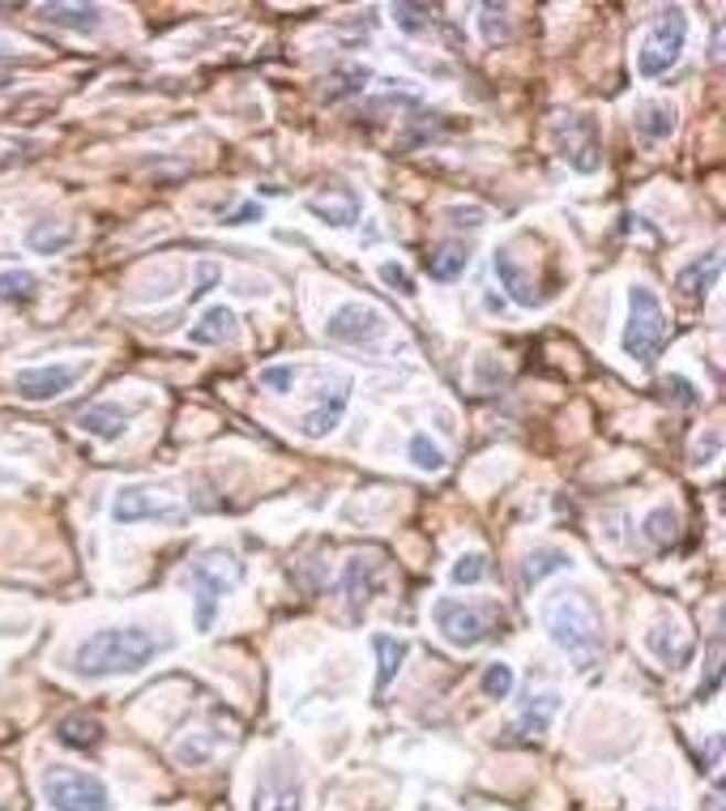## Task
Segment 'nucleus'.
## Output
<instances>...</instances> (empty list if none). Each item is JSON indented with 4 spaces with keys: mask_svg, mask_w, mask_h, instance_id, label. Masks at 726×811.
Segmentation results:
<instances>
[{
    "mask_svg": "<svg viewBox=\"0 0 726 811\" xmlns=\"http://www.w3.org/2000/svg\"><path fill=\"white\" fill-rule=\"evenodd\" d=\"M86 367L90 363H47V367H22L18 376H13V390L18 397H26V402H52V397H61L68 393L82 376H86Z\"/></svg>",
    "mask_w": 726,
    "mask_h": 811,
    "instance_id": "obj_10",
    "label": "nucleus"
},
{
    "mask_svg": "<svg viewBox=\"0 0 726 811\" xmlns=\"http://www.w3.org/2000/svg\"><path fill=\"white\" fill-rule=\"evenodd\" d=\"M675 107L671 103H641L637 107V141L641 146H659L675 132Z\"/></svg>",
    "mask_w": 726,
    "mask_h": 811,
    "instance_id": "obj_20",
    "label": "nucleus"
},
{
    "mask_svg": "<svg viewBox=\"0 0 726 811\" xmlns=\"http://www.w3.org/2000/svg\"><path fill=\"white\" fill-rule=\"evenodd\" d=\"M372 589H376V559L372 555H351L346 568H342V598H346L351 616H363Z\"/></svg>",
    "mask_w": 726,
    "mask_h": 811,
    "instance_id": "obj_16",
    "label": "nucleus"
},
{
    "mask_svg": "<svg viewBox=\"0 0 726 811\" xmlns=\"http://www.w3.org/2000/svg\"><path fill=\"white\" fill-rule=\"evenodd\" d=\"M111 517L120 525H137V521H184L189 504L171 483H132L120 487L111 500Z\"/></svg>",
    "mask_w": 726,
    "mask_h": 811,
    "instance_id": "obj_6",
    "label": "nucleus"
},
{
    "mask_svg": "<svg viewBox=\"0 0 726 811\" xmlns=\"http://www.w3.org/2000/svg\"><path fill=\"white\" fill-rule=\"evenodd\" d=\"M325 333H330L338 346H355V351H381L385 333H389V321L385 312H376L372 303H342L325 321Z\"/></svg>",
    "mask_w": 726,
    "mask_h": 811,
    "instance_id": "obj_8",
    "label": "nucleus"
},
{
    "mask_svg": "<svg viewBox=\"0 0 726 811\" xmlns=\"http://www.w3.org/2000/svg\"><path fill=\"white\" fill-rule=\"evenodd\" d=\"M214 282H218V269H214V265H201V282H197V291H189V303H197Z\"/></svg>",
    "mask_w": 726,
    "mask_h": 811,
    "instance_id": "obj_42",
    "label": "nucleus"
},
{
    "mask_svg": "<svg viewBox=\"0 0 726 811\" xmlns=\"http://www.w3.org/2000/svg\"><path fill=\"white\" fill-rule=\"evenodd\" d=\"M705 811H723V786H714V790H709V799H705Z\"/></svg>",
    "mask_w": 726,
    "mask_h": 811,
    "instance_id": "obj_43",
    "label": "nucleus"
},
{
    "mask_svg": "<svg viewBox=\"0 0 726 811\" xmlns=\"http://www.w3.org/2000/svg\"><path fill=\"white\" fill-rule=\"evenodd\" d=\"M483 573H488V555L470 552V555H462V559H453V573H449V581H453V585H479V581H483Z\"/></svg>",
    "mask_w": 726,
    "mask_h": 811,
    "instance_id": "obj_32",
    "label": "nucleus"
},
{
    "mask_svg": "<svg viewBox=\"0 0 726 811\" xmlns=\"http://www.w3.org/2000/svg\"><path fill=\"white\" fill-rule=\"evenodd\" d=\"M645 538H650V543H675V538H680V517H675V509H666V504H662V509H654V513H650V517H645Z\"/></svg>",
    "mask_w": 726,
    "mask_h": 811,
    "instance_id": "obj_30",
    "label": "nucleus"
},
{
    "mask_svg": "<svg viewBox=\"0 0 726 811\" xmlns=\"http://www.w3.org/2000/svg\"><path fill=\"white\" fill-rule=\"evenodd\" d=\"M0 811H4V808H0Z\"/></svg>",
    "mask_w": 726,
    "mask_h": 811,
    "instance_id": "obj_44",
    "label": "nucleus"
},
{
    "mask_svg": "<svg viewBox=\"0 0 726 811\" xmlns=\"http://www.w3.org/2000/svg\"><path fill=\"white\" fill-rule=\"evenodd\" d=\"M381 282H385V287H397V291H410V278H406V269H402L397 260H385V265H381Z\"/></svg>",
    "mask_w": 726,
    "mask_h": 811,
    "instance_id": "obj_40",
    "label": "nucleus"
},
{
    "mask_svg": "<svg viewBox=\"0 0 726 811\" xmlns=\"http://www.w3.org/2000/svg\"><path fill=\"white\" fill-rule=\"evenodd\" d=\"M159 641L150 628L120 623V628H99L95 637H86L73 649L68 666L77 680H116V675H137L141 666H150L159 658Z\"/></svg>",
    "mask_w": 726,
    "mask_h": 811,
    "instance_id": "obj_1",
    "label": "nucleus"
},
{
    "mask_svg": "<svg viewBox=\"0 0 726 811\" xmlns=\"http://www.w3.org/2000/svg\"><path fill=\"white\" fill-rule=\"evenodd\" d=\"M68 244H73V231L47 235V227H34L31 235H26V248H31V253H43V257H52V253H65Z\"/></svg>",
    "mask_w": 726,
    "mask_h": 811,
    "instance_id": "obj_35",
    "label": "nucleus"
},
{
    "mask_svg": "<svg viewBox=\"0 0 726 811\" xmlns=\"http://www.w3.org/2000/svg\"><path fill=\"white\" fill-rule=\"evenodd\" d=\"M431 619H436V628H440V637L449 645L474 649L500 628V607L492 598H474V602H466V598H436Z\"/></svg>",
    "mask_w": 726,
    "mask_h": 811,
    "instance_id": "obj_4",
    "label": "nucleus"
},
{
    "mask_svg": "<svg viewBox=\"0 0 726 811\" xmlns=\"http://www.w3.org/2000/svg\"><path fill=\"white\" fill-rule=\"evenodd\" d=\"M389 18H394V26L402 34L428 31V9H424V4H394V9H389Z\"/></svg>",
    "mask_w": 726,
    "mask_h": 811,
    "instance_id": "obj_34",
    "label": "nucleus"
},
{
    "mask_svg": "<svg viewBox=\"0 0 726 811\" xmlns=\"http://www.w3.org/2000/svg\"><path fill=\"white\" fill-rule=\"evenodd\" d=\"M671 342V324H666V312H662L659 295L650 291L645 282H637L628 291V324H624V351L641 367H654Z\"/></svg>",
    "mask_w": 726,
    "mask_h": 811,
    "instance_id": "obj_3",
    "label": "nucleus"
},
{
    "mask_svg": "<svg viewBox=\"0 0 726 811\" xmlns=\"http://www.w3.org/2000/svg\"><path fill=\"white\" fill-rule=\"evenodd\" d=\"M189 585L197 589V628L210 632L218 616V598L239 585V564L227 552H205L189 564Z\"/></svg>",
    "mask_w": 726,
    "mask_h": 811,
    "instance_id": "obj_7",
    "label": "nucleus"
},
{
    "mask_svg": "<svg viewBox=\"0 0 726 811\" xmlns=\"http://www.w3.org/2000/svg\"><path fill=\"white\" fill-rule=\"evenodd\" d=\"M372 649H376V696H385L389 683L397 680V671H402V662H406V653H410V641L389 637V632H376Z\"/></svg>",
    "mask_w": 726,
    "mask_h": 811,
    "instance_id": "obj_19",
    "label": "nucleus"
},
{
    "mask_svg": "<svg viewBox=\"0 0 726 811\" xmlns=\"http://www.w3.org/2000/svg\"><path fill=\"white\" fill-rule=\"evenodd\" d=\"M718 260H723V248H709V257L705 260L696 257L693 265H684V269H680V278H675L680 295H684V299H701L705 287L718 278Z\"/></svg>",
    "mask_w": 726,
    "mask_h": 811,
    "instance_id": "obj_23",
    "label": "nucleus"
},
{
    "mask_svg": "<svg viewBox=\"0 0 726 811\" xmlns=\"http://www.w3.org/2000/svg\"><path fill=\"white\" fill-rule=\"evenodd\" d=\"M214 756V739L210 735H184L180 744H175V760L180 765H189V769H197Z\"/></svg>",
    "mask_w": 726,
    "mask_h": 811,
    "instance_id": "obj_31",
    "label": "nucleus"
},
{
    "mask_svg": "<svg viewBox=\"0 0 726 811\" xmlns=\"http://www.w3.org/2000/svg\"><path fill=\"white\" fill-rule=\"evenodd\" d=\"M406 453H410V461H415L419 470H428V474L445 470V453L436 449V440H431L428 431H415V436H410V445H406Z\"/></svg>",
    "mask_w": 726,
    "mask_h": 811,
    "instance_id": "obj_29",
    "label": "nucleus"
},
{
    "mask_svg": "<svg viewBox=\"0 0 726 811\" xmlns=\"http://www.w3.org/2000/svg\"><path fill=\"white\" fill-rule=\"evenodd\" d=\"M718 449H723L718 431H705V440H696V449H693V466H705L709 457H718Z\"/></svg>",
    "mask_w": 726,
    "mask_h": 811,
    "instance_id": "obj_39",
    "label": "nucleus"
},
{
    "mask_svg": "<svg viewBox=\"0 0 726 811\" xmlns=\"http://www.w3.org/2000/svg\"><path fill=\"white\" fill-rule=\"evenodd\" d=\"M39 13H43L47 22H56V26H65V31H77V34L99 31V22H103V9H99V4H43Z\"/></svg>",
    "mask_w": 726,
    "mask_h": 811,
    "instance_id": "obj_22",
    "label": "nucleus"
},
{
    "mask_svg": "<svg viewBox=\"0 0 726 811\" xmlns=\"http://www.w3.org/2000/svg\"><path fill=\"white\" fill-rule=\"evenodd\" d=\"M43 794L56 811H107L111 808V794L99 778H86V773H68L56 769L43 781Z\"/></svg>",
    "mask_w": 726,
    "mask_h": 811,
    "instance_id": "obj_9",
    "label": "nucleus"
},
{
    "mask_svg": "<svg viewBox=\"0 0 726 811\" xmlns=\"http://www.w3.org/2000/svg\"><path fill=\"white\" fill-rule=\"evenodd\" d=\"M77 427L90 431V436H99V440H120L129 431V415L116 402H99V406H90V410L77 415Z\"/></svg>",
    "mask_w": 726,
    "mask_h": 811,
    "instance_id": "obj_21",
    "label": "nucleus"
},
{
    "mask_svg": "<svg viewBox=\"0 0 726 811\" xmlns=\"http://www.w3.org/2000/svg\"><path fill=\"white\" fill-rule=\"evenodd\" d=\"M253 811H303V790L296 778L287 773H269L261 778L257 794H253Z\"/></svg>",
    "mask_w": 726,
    "mask_h": 811,
    "instance_id": "obj_17",
    "label": "nucleus"
},
{
    "mask_svg": "<svg viewBox=\"0 0 726 811\" xmlns=\"http://www.w3.org/2000/svg\"><path fill=\"white\" fill-rule=\"evenodd\" d=\"M684 43H688V13L680 4H666L659 18L650 22L645 39H641L637 73L641 77H662L666 68H675V61L684 56Z\"/></svg>",
    "mask_w": 726,
    "mask_h": 811,
    "instance_id": "obj_5",
    "label": "nucleus"
},
{
    "mask_svg": "<svg viewBox=\"0 0 726 811\" xmlns=\"http://www.w3.org/2000/svg\"><path fill=\"white\" fill-rule=\"evenodd\" d=\"M34 274L31 269H4L0 274V303H26L34 295Z\"/></svg>",
    "mask_w": 726,
    "mask_h": 811,
    "instance_id": "obj_28",
    "label": "nucleus"
},
{
    "mask_svg": "<svg viewBox=\"0 0 726 811\" xmlns=\"http://www.w3.org/2000/svg\"><path fill=\"white\" fill-rule=\"evenodd\" d=\"M466 244H458V239H449V244H440V248H431L428 253V278H436V282H458L466 274Z\"/></svg>",
    "mask_w": 726,
    "mask_h": 811,
    "instance_id": "obj_25",
    "label": "nucleus"
},
{
    "mask_svg": "<svg viewBox=\"0 0 726 811\" xmlns=\"http://www.w3.org/2000/svg\"><path fill=\"white\" fill-rule=\"evenodd\" d=\"M543 628H547V637L556 641V649H560L577 671H595L598 653H602V628H598L595 611H590V602L581 594H556V598H547Z\"/></svg>",
    "mask_w": 726,
    "mask_h": 811,
    "instance_id": "obj_2",
    "label": "nucleus"
},
{
    "mask_svg": "<svg viewBox=\"0 0 726 811\" xmlns=\"http://www.w3.org/2000/svg\"><path fill=\"white\" fill-rule=\"evenodd\" d=\"M492 269H495V278H500V287L509 291V299H513L517 308H538V303H543V291L534 287L530 269L513 257V248H509V244L492 253Z\"/></svg>",
    "mask_w": 726,
    "mask_h": 811,
    "instance_id": "obj_12",
    "label": "nucleus"
},
{
    "mask_svg": "<svg viewBox=\"0 0 726 811\" xmlns=\"http://www.w3.org/2000/svg\"><path fill=\"white\" fill-rule=\"evenodd\" d=\"M675 393V397H680V406H693L696 402V393H693V385H688V381H680V376H671V381H666V385H662V393Z\"/></svg>",
    "mask_w": 726,
    "mask_h": 811,
    "instance_id": "obj_41",
    "label": "nucleus"
},
{
    "mask_svg": "<svg viewBox=\"0 0 726 811\" xmlns=\"http://www.w3.org/2000/svg\"><path fill=\"white\" fill-rule=\"evenodd\" d=\"M239 321H235L232 308H223V303H214V308H205L201 312V321L189 329V342L193 346H223V342H232Z\"/></svg>",
    "mask_w": 726,
    "mask_h": 811,
    "instance_id": "obj_18",
    "label": "nucleus"
},
{
    "mask_svg": "<svg viewBox=\"0 0 726 811\" xmlns=\"http://www.w3.org/2000/svg\"><path fill=\"white\" fill-rule=\"evenodd\" d=\"M308 214L312 218H321L325 227H355L363 214L360 196L351 193V189H321L317 196H308Z\"/></svg>",
    "mask_w": 726,
    "mask_h": 811,
    "instance_id": "obj_15",
    "label": "nucleus"
},
{
    "mask_svg": "<svg viewBox=\"0 0 726 811\" xmlns=\"http://www.w3.org/2000/svg\"><path fill=\"white\" fill-rule=\"evenodd\" d=\"M483 692H488L492 701H504V696L513 692V666H509V662H488V666H483Z\"/></svg>",
    "mask_w": 726,
    "mask_h": 811,
    "instance_id": "obj_33",
    "label": "nucleus"
},
{
    "mask_svg": "<svg viewBox=\"0 0 726 811\" xmlns=\"http://www.w3.org/2000/svg\"><path fill=\"white\" fill-rule=\"evenodd\" d=\"M564 568H573V555H568V552H556V547L530 552V559L522 564V585H526V589H534L538 581H547L552 573H564Z\"/></svg>",
    "mask_w": 726,
    "mask_h": 811,
    "instance_id": "obj_27",
    "label": "nucleus"
},
{
    "mask_svg": "<svg viewBox=\"0 0 726 811\" xmlns=\"http://www.w3.org/2000/svg\"><path fill=\"white\" fill-rule=\"evenodd\" d=\"M346 406H351V381L342 376V381H333L330 393H317V402H312V410L303 415V436H330L338 423L346 419Z\"/></svg>",
    "mask_w": 726,
    "mask_h": 811,
    "instance_id": "obj_13",
    "label": "nucleus"
},
{
    "mask_svg": "<svg viewBox=\"0 0 726 811\" xmlns=\"http://www.w3.org/2000/svg\"><path fill=\"white\" fill-rule=\"evenodd\" d=\"M363 82H367V68H346L342 77H333L330 86H325V98H342L346 90H360Z\"/></svg>",
    "mask_w": 726,
    "mask_h": 811,
    "instance_id": "obj_38",
    "label": "nucleus"
},
{
    "mask_svg": "<svg viewBox=\"0 0 726 811\" xmlns=\"http://www.w3.org/2000/svg\"><path fill=\"white\" fill-rule=\"evenodd\" d=\"M556 709H560V696H556V692L530 696L526 705H522V717H517V730H522V735H543V730L552 726Z\"/></svg>",
    "mask_w": 726,
    "mask_h": 811,
    "instance_id": "obj_26",
    "label": "nucleus"
},
{
    "mask_svg": "<svg viewBox=\"0 0 726 811\" xmlns=\"http://www.w3.org/2000/svg\"><path fill=\"white\" fill-rule=\"evenodd\" d=\"M645 649L659 658L662 666L680 671V666H688V658H693V637H688L675 619H659V623L645 632Z\"/></svg>",
    "mask_w": 726,
    "mask_h": 811,
    "instance_id": "obj_14",
    "label": "nucleus"
},
{
    "mask_svg": "<svg viewBox=\"0 0 726 811\" xmlns=\"http://www.w3.org/2000/svg\"><path fill=\"white\" fill-rule=\"evenodd\" d=\"M556 146H560V154L581 175H590L602 167V146H598V125L590 116H564L556 120Z\"/></svg>",
    "mask_w": 726,
    "mask_h": 811,
    "instance_id": "obj_11",
    "label": "nucleus"
},
{
    "mask_svg": "<svg viewBox=\"0 0 726 811\" xmlns=\"http://www.w3.org/2000/svg\"><path fill=\"white\" fill-rule=\"evenodd\" d=\"M479 18H483V39H509V9L504 4H483L479 9Z\"/></svg>",
    "mask_w": 726,
    "mask_h": 811,
    "instance_id": "obj_36",
    "label": "nucleus"
},
{
    "mask_svg": "<svg viewBox=\"0 0 726 811\" xmlns=\"http://www.w3.org/2000/svg\"><path fill=\"white\" fill-rule=\"evenodd\" d=\"M261 385L269 393H291L296 390V367H291V363H274V367H265Z\"/></svg>",
    "mask_w": 726,
    "mask_h": 811,
    "instance_id": "obj_37",
    "label": "nucleus"
},
{
    "mask_svg": "<svg viewBox=\"0 0 726 811\" xmlns=\"http://www.w3.org/2000/svg\"><path fill=\"white\" fill-rule=\"evenodd\" d=\"M56 739L65 747H73V751H90V747L103 744V726L86 714H68V717H61V726H56Z\"/></svg>",
    "mask_w": 726,
    "mask_h": 811,
    "instance_id": "obj_24",
    "label": "nucleus"
}]
</instances>
